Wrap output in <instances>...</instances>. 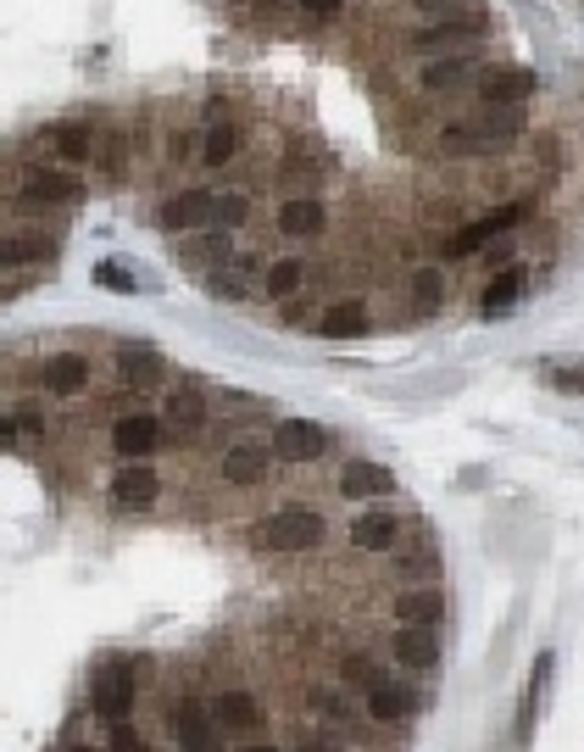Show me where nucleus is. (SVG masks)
Wrapping results in <instances>:
<instances>
[{
  "label": "nucleus",
  "mask_w": 584,
  "mask_h": 752,
  "mask_svg": "<svg viewBox=\"0 0 584 752\" xmlns=\"http://www.w3.org/2000/svg\"><path fill=\"white\" fill-rule=\"evenodd\" d=\"M518 128H523V112L518 107H496V112H484L473 123H451L440 134V151H451V157H484V151L507 146Z\"/></svg>",
  "instance_id": "1"
},
{
  "label": "nucleus",
  "mask_w": 584,
  "mask_h": 752,
  "mask_svg": "<svg viewBox=\"0 0 584 752\" xmlns=\"http://www.w3.org/2000/svg\"><path fill=\"white\" fill-rule=\"evenodd\" d=\"M262 541L273 546V552H312L318 541H323V513L318 507H278L273 519H268V530H262Z\"/></svg>",
  "instance_id": "2"
},
{
  "label": "nucleus",
  "mask_w": 584,
  "mask_h": 752,
  "mask_svg": "<svg viewBox=\"0 0 584 752\" xmlns=\"http://www.w3.org/2000/svg\"><path fill=\"white\" fill-rule=\"evenodd\" d=\"M523 201H512V207H501V212H490V218H479V223H468V229H457V234H446V246H440V257H451V262H462V257H473L479 246H490V241H501V234L512 229V223H523Z\"/></svg>",
  "instance_id": "3"
},
{
  "label": "nucleus",
  "mask_w": 584,
  "mask_h": 752,
  "mask_svg": "<svg viewBox=\"0 0 584 752\" xmlns=\"http://www.w3.org/2000/svg\"><path fill=\"white\" fill-rule=\"evenodd\" d=\"M173 736H178V752H223V741H218L223 730H218L212 708L195 696H184L173 708Z\"/></svg>",
  "instance_id": "4"
},
{
  "label": "nucleus",
  "mask_w": 584,
  "mask_h": 752,
  "mask_svg": "<svg viewBox=\"0 0 584 752\" xmlns=\"http://www.w3.org/2000/svg\"><path fill=\"white\" fill-rule=\"evenodd\" d=\"M107 496H112L117 513H139V507H151L162 496V474H157L151 463H128V468H117V474H112V491Z\"/></svg>",
  "instance_id": "5"
},
{
  "label": "nucleus",
  "mask_w": 584,
  "mask_h": 752,
  "mask_svg": "<svg viewBox=\"0 0 584 752\" xmlns=\"http://www.w3.org/2000/svg\"><path fill=\"white\" fill-rule=\"evenodd\" d=\"M328 446L323 424H312V418H284V424L273 430V457L278 463H318Z\"/></svg>",
  "instance_id": "6"
},
{
  "label": "nucleus",
  "mask_w": 584,
  "mask_h": 752,
  "mask_svg": "<svg viewBox=\"0 0 584 752\" xmlns=\"http://www.w3.org/2000/svg\"><path fill=\"white\" fill-rule=\"evenodd\" d=\"M212 719H218V730H228V736H262V730H268V708H262L251 691H223V696L212 702Z\"/></svg>",
  "instance_id": "7"
},
{
  "label": "nucleus",
  "mask_w": 584,
  "mask_h": 752,
  "mask_svg": "<svg viewBox=\"0 0 584 752\" xmlns=\"http://www.w3.org/2000/svg\"><path fill=\"white\" fill-rule=\"evenodd\" d=\"M95 714H107L112 725H123L134 714V664H107V675L95 680Z\"/></svg>",
  "instance_id": "8"
},
{
  "label": "nucleus",
  "mask_w": 584,
  "mask_h": 752,
  "mask_svg": "<svg viewBox=\"0 0 584 752\" xmlns=\"http://www.w3.org/2000/svg\"><path fill=\"white\" fill-rule=\"evenodd\" d=\"M112 446L128 463H145V457L162 446V418H151V412H123L117 424H112Z\"/></svg>",
  "instance_id": "9"
},
{
  "label": "nucleus",
  "mask_w": 584,
  "mask_h": 752,
  "mask_svg": "<svg viewBox=\"0 0 584 752\" xmlns=\"http://www.w3.org/2000/svg\"><path fill=\"white\" fill-rule=\"evenodd\" d=\"M534 84H540V78H534L529 67H490L479 78V101L484 107H523L534 96Z\"/></svg>",
  "instance_id": "10"
},
{
  "label": "nucleus",
  "mask_w": 584,
  "mask_h": 752,
  "mask_svg": "<svg viewBox=\"0 0 584 752\" xmlns=\"http://www.w3.org/2000/svg\"><path fill=\"white\" fill-rule=\"evenodd\" d=\"M157 223L167 234H189V229H207L212 223V190H173L157 212Z\"/></svg>",
  "instance_id": "11"
},
{
  "label": "nucleus",
  "mask_w": 584,
  "mask_h": 752,
  "mask_svg": "<svg viewBox=\"0 0 584 752\" xmlns=\"http://www.w3.org/2000/svg\"><path fill=\"white\" fill-rule=\"evenodd\" d=\"M396 491V474H389L384 463H346V474H339V496L346 502H378V496H389Z\"/></svg>",
  "instance_id": "12"
},
{
  "label": "nucleus",
  "mask_w": 584,
  "mask_h": 752,
  "mask_svg": "<svg viewBox=\"0 0 584 752\" xmlns=\"http://www.w3.org/2000/svg\"><path fill=\"white\" fill-rule=\"evenodd\" d=\"M28 207H51V201H78L84 184L73 173H51V168H28L23 173V190H17Z\"/></svg>",
  "instance_id": "13"
},
{
  "label": "nucleus",
  "mask_w": 584,
  "mask_h": 752,
  "mask_svg": "<svg viewBox=\"0 0 584 752\" xmlns=\"http://www.w3.org/2000/svg\"><path fill=\"white\" fill-rule=\"evenodd\" d=\"M167 380V362L151 352V346H117V385L128 391H151Z\"/></svg>",
  "instance_id": "14"
},
{
  "label": "nucleus",
  "mask_w": 584,
  "mask_h": 752,
  "mask_svg": "<svg viewBox=\"0 0 584 752\" xmlns=\"http://www.w3.org/2000/svg\"><path fill=\"white\" fill-rule=\"evenodd\" d=\"M268 468H273V452L268 446H228L223 452V463H218V474H223V485H262L268 480Z\"/></svg>",
  "instance_id": "15"
},
{
  "label": "nucleus",
  "mask_w": 584,
  "mask_h": 752,
  "mask_svg": "<svg viewBox=\"0 0 584 752\" xmlns=\"http://www.w3.org/2000/svg\"><path fill=\"white\" fill-rule=\"evenodd\" d=\"M323 223H328V207H323L318 196H289V201L278 207V229L289 234V241H318Z\"/></svg>",
  "instance_id": "16"
},
{
  "label": "nucleus",
  "mask_w": 584,
  "mask_h": 752,
  "mask_svg": "<svg viewBox=\"0 0 584 752\" xmlns=\"http://www.w3.org/2000/svg\"><path fill=\"white\" fill-rule=\"evenodd\" d=\"M389 652H396V664H407V669H434L440 664V641H434V630H423V625H401L396 641H389Z\"/></svg>",
  "instance_id": "17"
},
{
  "label": "nucleus",
  "mask_w": 584,
  "mask_h": 752,
  "mask_svg": "<svg viewBox=\"0 0 584 752\" xmlns=\"http://www.w3.org/2000/svg\"><path fill=\"white\" fill-rule=\"evenodd\" d=\"M89 385V357L84 352H57L45 362V391L51 396H78Z\"/></svg>",
  "instance_id": "18"
},
{
  "label": "nucleus",
  "mask_w": 584,
  "mask_h": 752,
  "mask_svg": "<svg viewBox=\"0 0 584 752\" xmlns=\"http://www.w3.org/2000/svg\"><path fill=\"white\" fill-rule=\"evenodd\" d=\"M368 307L362 301H334V307H323V318H318V335L323 341H357V335H368Z\"/></svg>",
  "instance_id": "19"
},
{
  "label": "nucleus",
  "mask_w": 584,
  "mask_h": 752,
  "mask_svg": "<svg viewBox=\"0 0 584 752\" xmlns=\"http://www.w3.org/2000/svg\"><path fill=\"white\" fill-rule=\"evenodd\" d=\"M362 708H368V719H378V725H401L407 708H412V696H407L401 680H378L373 691H362Z\"/></svg>",
  "instance_id": "20"
},
{
  "label": "nucleus",
  "mask_w": 584,
  "mask_h": 752,
  "mask_svg": "<svg viewBox=\"0 0 584 752\" xmlns=\"http://www.w3.org/2000/svg\"><path fill=\"white\" fill-rule=\"evenodd\" d=\"M396 619H401V625H423V630H434V625L446 619V591H434V585H423V591H401Z\"/></svg>",
  "instance_id": "21"
},
{
  "label": "nucleus",
  "mask_w": 584,
  "mask_h": 752,
  "mask_svg": "<svg viewBox=\"0 0 584 752\" xmlns=\"http://www.w3.org/2000/svg\"><path fill=\"white\" fill-rule=\"evenodd\" d=\"M351 541H357L362 552H389V546L401 541V519H396V513H357Z\"/></svg>",
  "instance_id": "22"
},
{
  "label": "nucleus",
  "mask_w": 584,
  "mask_h": 752,
  "mask_svg": "<svg viewBox=\"0 0 584 752\" xmlns=\"http://www.w3.org/2000/svg\"><path fill=\"white\" fill-rule=\"evenodd\" d=\"M51 151L62 162H89L95 157V128L89 123H57L51 128Z\"/></svg>",
  "instance_id": "23"
},
{
  "label": "nucleus",
  "mask_w": 584,
  "mask_h": 752,
  "mask_svg": "<svg viewBox=\"0 0 584 752\" xmlns=\"http://www.w3.org/2000/svg\"><path fill=\"white\" fill-rule=\"evenodd\" d=\"M57 246L45 234H0V268H23V262H45Z\"/></svg>",
  "instance_id": "24"
},
{
  "label": "nucleus",
  "mask_w": 584,
  "mask_h": 752,
  "mask_svg": "<svg viewBox=\"0 0 584 752\" xmlns=\"http://www.w3.org/2000/svg\"><path fill=\"white\" fill-rule=\"evenodd\" d=\"M167 424L173 430H184V435H195V430H207V396L201 391H178L173 402H167Z\"/></svg>",
  "instance_id": "25"
},
{
  "label": "nucleus",
  "mask_w": 584,
  "mask_h": 752,
  "mask_svg": "<svg viewBox=\"0 0 584 752\" xmlns=\"http://www.w3.org/2000/svg\"><path fill=\"white\" fill-rule=\"evenodd\" d=\"M301 279H307V262L278 257V262H268V273H262V291H268L273 301H284V296H296V291H301Z\"/></svg>",
  "instance_id": "26"
},
{
  "label": "nucleus",
  "mask_w": 584,
  "mask_h": 752,
  "mask_svg": "<svg viewBox=\"0 0 584 752\" xmlns=\"http://www.w3.org/2000/svg\"><path fill=\"white\" fill-rule=\"evenodd\" d=\"M523 285H529V273H523V268H507L501 279H490V285H484V312H507V307H518Z\"/></svg>",
  "instance_id": "27"
},
{
  "label": "nucleus",
  "mask_w": 584,
  "mask_h": 752,
  "mask_svg": "<svg viewBox=\"0 0 584 752\" xmlns=\"http://www.w3.org/2000/svg\"><path fill=\"white\" fill-rule=\"evenodd\" d=\"M234 151H239L234 123H212V128H207V139H201V162H207V168H228V162H234Z\"/></svg>",
  "instance_id": "28"
},
{
  "label": "nucleus",
  "mask_w": 584,
  "mask_h": 752,
  "mask_svg": "<svg viewBox=\"0 0 584 752\" xmlns=\"http://www.w3.org/2000/svg\"><path fill=\"white\" fill-rule=\"evenodd\" d=\"M446 301V279H440V268H418L412 273V307L418 312H434Z\"/></svg>",
  "instance_id": "29"
},
{
  "label": "nucleus",
  "mask_w": 584,
  "mask_h": 752,
  "mask_svg": "<svg viewBox=\"0 0 584 752\" xmlns=\"http://www.w3.org/2000/svg\"><path fill=\"white\" fill-rule=\"evenodd\" d=\"M546 675H551V652H540V664H534V675H529L523 708H518V736H529V730H534V702H540V686H546Z\"/></svg>",
  "instance_id": "30"
},
{
  "label": "nucleus",
  "mask_w": 584,
  "mask_h": 752,
  "mask_svg": "<svg viewBox=\"0 0 584 752\" xmlns=\"http://www.w3.org/2000/svg\"><path fill=\"white\" fill-rule=\"evenodd\" d=\"M207 291H212V301H246L251 291H246V268H218L212 279H207Z\"/></svg>",
  "instance_id": "31"
},
{
  "label": "nucleus",
  "mask_w": 584,
  "mask_h": 752,
  "mask_svg": "<svg viewBox=\"0 0 584 752\" xmlns=\"http://www.w3.org/2000/svg\"><path fill=\"white\" fill-rule=\"evenodd\" d=\"M339 675H346V686H351V691H373V686L384 680V669L373 664V657H362V652H351L346 664H339Z\"/></svg>",
  "instance_id": "32"
},
{
  "label": "nucleus",
  "mask_w": 584,
  "mask_h": 752,
  "mask_svg": "<svg viewBox=\"0 0 584 752\" xmlns=\"http://www.w3.org/2000/svg\"><path fill=\"white\" fill-rule=\"evenodd\" d=\"M462 78H468V62H457V57L423 67V89H451V84H462Z\"/></svg>",
  "instance_id": "33"
},
{
  "label": "nucleus",
  "mask_w": 584,
  "mask_h": 752,
  "mask_svg": "<svg viewBox=\"0 0 584 752\" xmlns=\"http://www.w3.org/2000/svg\"><path fill=\"white\" fill-rule=\"evenodd\" d=\"M251 218V201L246 196H212V223L218 229H239Z\"/></svg>",
  "instance_id": "34"
},
{
  "label": "nucleus",
  "mask_w": 584,
  "mask_h": 752,
  "mask_svg": "<svg viewBox=\"0 0 584 752\" xmlns=\"http://www.w3.org/2000/svg\"><path fill=\"white\" fill-rule=\"evenodd\" d=\"M307 708H312V714H323V719H339V725L351 719V702L339 696V691H307Z\"/></svg>",
  "instance_id": "35"
},
{
  "label": "nucleus",
  "mask_w": 584,
  "mask_h": 752,
  "mask_svg": "<svg viewBox=\"0 0 584 752\" xmlns=\"http://www.w3.org/2000/svg\"><path fill=\"white\" fill-rule=\"evenodd\" d=\"M95 285H112L117 296H134V279H128V268H117V262H95Z\"/></svg>",
  "instance_id": "36"
},
{
  "label": "nucleus",
  "mask_w": 584,
  "mask_h": 752,
  "mask_svg": "<svg viewBox=\"0 0 584 752\" xmlns=\"http://www.w3.org/2000/svg\"><path fill=\"white\" fill-rule=\"evenodd\" d=\"M551 385L568 391V396H584V362H557L551 368Z\"/></svg>",
  "instance_id": "37"
},
{
  "label": "nucleus",
  "mask_w": 584,
  "mask_h": 752,
  "mask_svg": "<svg viewBox=\"0 0 584 752\" xmlns=\"http://www.w3.org/2000/svg\"><path fill=\"white\" fill-rule=\"evenodd\" d=\"M107 752H151V747H145V736H139V730H128V725H112V741H107Z\"/></svg>",
  "instance_id": "38"
},
{
  "label": "nucleus",
  "mask_w": 584,
  "mask_h": 752,
  "mask_svg": "<svg viewBox=\"0 0 584 752\" xmlns=\"http://www.w3.org/2000/svg\"><path fill=\"white\" fill-rule=\"evenodd\" d=\"M101 162H107V173H123V134H107V146H101Z\"/></svg>",
  "instance_id": "39"
},
{
  "label": "nucleus",
  "mask_w": 584,
  "mask_h": 752,
  "mask_svg": "<svg viewBox=\"0 0 584 752\" xmlns=\"http://www.w3.org/2000/svg\"><path fill=\"white\" fill-rule=\"evenodd\" d=\"M418 7H423V12H451V7H468V12H479L484 0H418Z\"/></svg>",
  "instance_id": "40"
},
{
  "label": "nucleus",
  "mask_w": 584,
  "mask_h": 752,
  "mask_svg": "<svg viewBox=\"0 0 584 752\" xmlns=\"http://www.w3.org/2000/svg\"><path fill=\"white\" fill-rule=\"evenodd\" d=\"M346 0H301V12H312V17H334Z\"/></svg>",
  "instance_id": "41"
},
{
  "label": "nucleus",
  "mask_w": 584,
  "mask_h": 752,
  "mask_svg": "<svg viewBox=\"0 0 584 752\" xmlns=\"http://www.w3.org/2000/svg\"><path fill=\"white\" fill-rule=\"evenodd\" d=\"M296 752H346V747H339V741H328V736H312V741H301Z\"/></svg>",
  "instance_id": "42"
},
{
  "label": "nucleus",
  "mask_w": 584,
  "mask_h": 752,
  "mask_svg": "<svg viewBox=\"0 0 584 752\" xmlns=\"http://www.w3.org/2000/svg\"><path fill=\"white\" fill-rule=\"evenodd\" d=\"M234 752H278L273 741H246V747H234Z\"/></svg>",
  "instance_id": "43"
},
{
  "label": "nucleus",
  "mask_w": 584,
  "mask_h": 752,
  "mask_svg": "<svg viewBox=\"0 0 584 752\" xmlns=\"http://www.w3.org/2000/svg\"><path fill=\"white\" fill-rule=\"evenodd\" d=\"M67 752H107V747H67Z\"/></svg>",
  "instance_id": "44"
}]
</instances>
